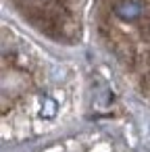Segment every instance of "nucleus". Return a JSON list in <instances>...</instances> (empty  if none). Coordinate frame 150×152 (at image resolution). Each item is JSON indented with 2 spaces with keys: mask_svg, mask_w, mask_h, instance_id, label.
I'll return each mask as SVG.
<instances>
[{
  "mask_svg": "<svg viewBox=\"0 0 150 152\" xmlns=\"http://www.w3.org/2000/svg\"><path fill=\"white\" fill-rule=\"evenodd\" d=\"M142 13H144V7L135 0H121L115 4V15L123 21H135Z\"/></svg>",
  "mask_w": 150,
  "mask_h": 152,
  "instance_id": "obj_1",
  "label": "nucleus"
},
{
  "mask_svg": "<svg viewBox=\"0 0 150 152\" xmlns=\"http://www.w3.org/2000/svg\"><path fill=\"white\" fill-rule=\"evenodd\" d=\"M56 115V102L50 98V96H46L44 100H42V108H40V117H44V119H52Z\"/></svg>",
  "mask_w": 150,
  "mask_h": 152,
  "instance_id": "obj_2",
  "label": "nucleus"
}]
</instances>
